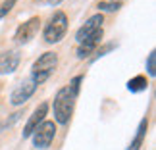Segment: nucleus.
Returning a JSON list of instances; mask_svg holds the SVG:
<instances>
[{"label": "nucleus", "instance_id": "nucleus-1", "mask_svg": "<svg viewBox=\"0 0 156 150\" xmlns=\"http://www.w3.org/2000/svg\"><path fill=\"white\" fill-rule=\"evenodd\" d=\"M104 17L102 14H94L85 21V25H81L75 33V40H77V58H89V54H93L97 50L98 43L104 37V29H102Z\"/></svg>", "mask_w": 156, "mask_h": 150}, {"label": "nucleus", "instance_id": "nucleus-2", "mask_svg": "<svg viewBox=\"0 0 156 150\" xmlns=\"http://www.w3.org/2000/svg\"><path fill=\"white\" fill-rule=\"evenodd\" d=\"M81 81H83V77L77 75V77L71 79V83H69L68 87H62L56 92L54 102H52V110H54V119H56V123L66 125L71 119L77 94H79V83Z\"/></svg>", "mask_w": 156, "mask_h": 150}, {"label": "nucleus", "instance_id": "nucleus-3", "mask_svg": "<svg viewBox=\"0 0 156 150\" xmlns=\"http://www.w3.org/2000/svg\"><path fill=\"white\" fill-rule=\"evenodd\" d=\"M58 68V54L56 52H44L43 56H39V60H35L31 65V79L35 85L44 83L48 77L56 71Z\"/></svg>", "mask_w": 156, "mask_h": 150}, {"label": "nucleus", "instance_id": "nucleus-4", "mask_svg": "<svg viewBox=\"0 0 156 150\" xmlns=\"http://www.w3.org/2000/svg\"><path fill=\"white\" fill-rule=\"evenodd\" d=\"M66 31H68V16L58 10L50 16L48 23L44 25L43 39L46 44H56L66 37Z\"/></svg>", "mask_w": 156, "mask_h": 150}, {"label": "nucleus", "instance_id": "nucleus-5", "mask_svg": "<svg viewBox=\"0 0 156 150\" xmlns=\"http://www.w3.org/2000/svg\"><path fill=\"white\" fill-rule=\"evenodd\" d=\"M31 137H33V146L35 148H39V150L48 148L52 145L54 137H56V123L50 121V119H44V121L33 131Z\"/></svg>", "mask_w": 156, "mask_h": 150}, {"label": "nucleus", "instance_id": "nucleus-6", "mask_svg": "<svg viewBox=\"0 0 156 150\" xmlns=\"http://www.w3.org/2000/svg\"><path fill=\"white\" fill-rule=\"evenodd\" d=\"M37 91V85L31 81V79H25V81H21L20 85H17L14 91H12L10 94V102H12V106H21V104H25V102L33 96V92Z\"/></svg>", "mask_w": 156, "mask_h": 150}, {"label": "nucleus", "instance_id": "nucleus-7", "mask_svg": "<svg viewBox=\"0 0 156 150\" xmlns=\"http://www.w3.org/2000/svg\"><path fill=\"white\" fill-rule=\"evenodd\" d=\"M39 25H41V19L39 17H31V19H27L25 23H21L20 27L16 29V43L17 44H27L31 39H35V35L39 31Z\"/></svg>", "mask_w": 156, "mask_h": 150}, {"label": "nucleus", "instance_id": "nucleus-8", "mask_svg": "<svg viewBox=\"0 0 156 150\" xmlns=\"http://www.w3.org/2000/svg\"><path fill=\"white\" fill-rule=\"evenodd\" d=\"M46 113H48V104H46V102H43V104H39L37 108H35L33 116L29 117V121L25 123V127H23V133H21L23 139H29V137L33 135V131L37 129V127H39V125L43 123V121H44Z\"/></svg>", "mask_w": 156, "mask_h": 150}, {"label": "nucleus", "instance_id": "nucleus-9", "mask_svg": "<svg viewBox=\"0 0 156 150\" xmlns=\"http://www.w3.org/2000/svg\"><path fill=\"white\" fill-rule=\"evenodd\" d=\"M20 65V52L17 50H6L0 54V75L14 73Z\"/></svg>", "mask_w": 156, "mask_h": 150}, {"label": "nucleus", "instance_id": "nucleus-10", "mask_svg": "<svg viewBox=\"0 0 156 150\" xmlns=\"http://www.w3.org/2000/svg\"><path fill=\"white\" fill-rule=\"evenodd\" d=\"M147 129H148V119L145 117L143 121L139 123V129H137V135H135V139L131 141V145L127 150H139L143 146V142H145V135H147Z\"/></svg>", "mask_w": 156, "mask_h": 150}, {"label": "nucleus", "instance_id": "nucleus-11", "mask_svg": "<svg viewBox=\"0 0 156 150\" xmlns=\"http://www.w3.org/2000/svg\"><path fill=\"white\" fill-rule=\"evenodd\" d=\"M147 87H148V81H147L145 75H137V77L127 81V89L131 92H141V91H145Z\"/></svg>", "mask_w": 156, "mask_h": 150}, {"label": "nucleus", "instance_id": "nucleus-12", "mask_svg": "<svg viewBox=\"0 0 156 150\" xmlns=\"http://www.w3.org/2000/svg\"><path fill=\"white\" fill-rule=\"evenodd\" d=\"M119 8H122V2H100L98 4L100 12H116Z\"/></svg>", "mask_w": 156, "mask_h": 150}, {"label": "nucleus", "instance_id": "nucleus-13", "mask_svg": "<svg viewBox=\"0 0 156 150\" xmlns=\"http://www.w3.org/2000/svg\"><path fill=\"white\" fill-rule=\"evenodd\" d=\"M16 2H17V0H4V2L0 4V19H2L4 16L10 14V10L16 6Z\"/></svg>", "mask_w": 156, "mask_h": 150}, {"label": "nucleus", "instance_id": "nucleus-14", "mask_svg": "<svg viewBox=\"0 0 156 150\" xmlns=\"http://www.w3.org/2000/svg\"><path fill=\"white\" fill-rule=\"evenodd\" d=\"M154 62H156V52L152 50L151 54H148V60H147V69H148V73H151V75L156 73V69H154Z\"/></svg>", "mask_w": 156, "mask_h": 150}, {"label": "nucleus", "instance_id": "nucleus-15", "mask_svg": "<svg viewBox=\"0 0 156 150\" xmlns=\"http://www.w3.org/2000/svg\"><path fill=\"white\" fill-rule=\"evenodd\" d=\"M43 2H46V4H50V6H58L62 0H43Z\"/></svg>", "mask_w": 156, "mask_h": 150}]
</instances>
